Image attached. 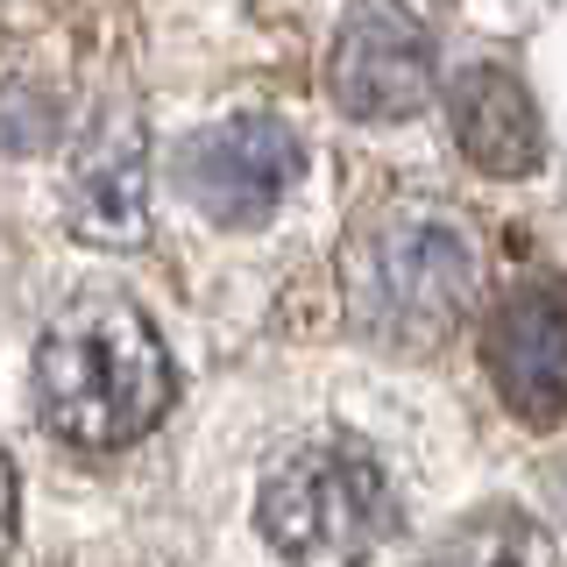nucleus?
<instances>
[{"mask_svg": "<svg viewBox=\"0 0 567 567\" xmlns=\"http://www.w3.org/2000/svg\"><path fill=\"white\" fill-rule=\"evenodd\" d=\"M177 369L150 312L121 291H79L35 341V412L64 447L114 454L164 425Z\"/></svg>", "mask_w": 567, "mask_h": 567, "instance_id": "nucleus-1", "label": "nucleus"}, {"mask_svg": "<svg viewBox=\"0 0 567 567\" xmlns=\"http://www.w3.org/2000/svg\"><path fill=\"white\" fill-rule=\"evenodd\" d=\"M475 235L454 206L404 199L383 206L362 235L348 241L341 277H348V312L369 341L425 354L468 319L475 298Z\"/></svg>", "mask_w": 567, "mask_h": 567, "instance_id": "nucleus-2", "label": "nucleus"}, {"mask_svg": "<svg viewBox=\"0 0 567 567\" xmlns=\"http://www.w3.org/2000/svg\"><path fill=\"white\" fill-rule=\"evenodd\" d=\"M256 525L291 567H362L398 532V489L354 440H306L262 475Z\"/></svg>", "mask_w": 567, "mask_h": 567, "instance_id": "nucleus-3", "label": "nucleus"}, {"mask_svg": "<svg viewBox=\"0 0 567 567\" xmlns=\"http://www.w3.org/2000/svg\"><path fill=\"white\" fill-rule=\"evenodd\" d=\"M298 171H306V150H298V135L284 128L277 114L213 121V128L192 135L185 156H177L185 199L220 227H262L284 199H291Z\"/></svg>", "mask_w": 567, "mask_h": 567, "instance_id": "nucleus-4", "label": "nucleus"}, {"mask_svg": "<svg viewBox=\"0 0 567 567\" xmlns=\"http://www.w3.org/2000/svg\"><path fill=\"white\" fill-rule=\"evenodd\" d=\"M327 93L354 121H412L433 100V43L398 0L348 8L327 58Z\"/></svg>", "mask_w": 567, "mask_h": 567, "instance_id": "nucleus-5", "label": "nucleus"}, {"mask_svg": "<svg viewBox=\"0 0 567 567\" xmlns=\"http://www.w3.org/2000/svg\"><path fill=\"white\" fill-rule=\"evenodd\" d=\"M64 220L93 248H135L150 235V135L135 106H106L85 128L64 185Z\"/></svg>", "mask_w": 567, "mask_h": 567, "instance_id": "nucleus-6", "label": "nucleus"}, {"mask_svg": "<svg viewBox=\"0 0 567 567\" xmlns=\"http://www.w3.org/2000/svg\"><path fill=\"white\" fill-rule=\"evenodd\" d=\"M489 377L504 390V404L532 425H560L567 404V312H560V284H518L489 319Z\"/></svg>", "mask_w": 567, "mask_h": 567, "instance_id": "nucleus-7", "label": "nucleus"}, {"mask_svg": "<svg viewBox=\"0 0 567 567\" xmlns=\"http://www.w3.org/2000/svg\"><path fill=\"white\" fill-rule=\"evenodd\" d=\"M447 128L461 156L489 177L539 171V106H532L525 79H511L504 64H468L447 85Z\"/></svg>", "mask_w": 567, "mask_h": 567, "instance_id": "nucleus-8", "label": "nucleus"}, {"mask_svg": "<svg viewBox=\"0 0 567 567\" xmlns=\"http://www.w3.org/2000/svg\"><path fill=\"white\" fill-rule=\"evenodd\" d=\"M433 567H560V539L539 518L496 504V511H475L468 525H454L440 539Z\"/></svg>", "mask_w": 567, "mask_h": 567, "instance_id": "nucleus-9", "label": "nucleus"}, {"mask_svg": "<svg viewBox=\"0 0 567 567\" xmlns=\"http://www.w3.org/2000/svg\"><path fill=\"white\" fill-rule=\"evenodd\" d=\"M14 532H22V483H14V461L0 454V560L14 554Z\"/></svg>", "mask_w": 567, "mask_h": 567, "instance_id": "nucleus-10", "label": "nucleus"}]
</instances>
